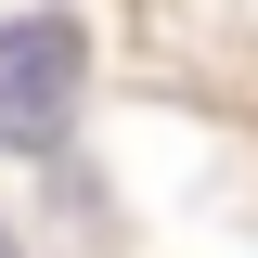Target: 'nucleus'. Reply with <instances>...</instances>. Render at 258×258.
Segmentation results:
<instances>
[{"mask_svg": "<svg viewBox=\"0 0 258 258\" xmlns=\"http://www.w3.org/2000/svg\"><path fill=\"white\" fill-rule=\"evenodd\" d=\"M0 258H13V232H0Z\"/></svg>", "mask_w": 258, "mask_h": 258, "instance_id": "f03ea898", "label": "nucleus"}, {"mask_svg": "<svg viewBox=\"0 0 258 258\" xmlns=\"http://www.w3.org/2000/svg\"><path fill=\"white\" fill-rule=\"evenodd\" d=\"M78 26L64 13H13L0 26V142H52L64 116H78Z\"/></svg>", "mask_w": 258, "mask_h": 258, "instance_id": "f257e3e1", "label": "nucleus"}]
</instances>
